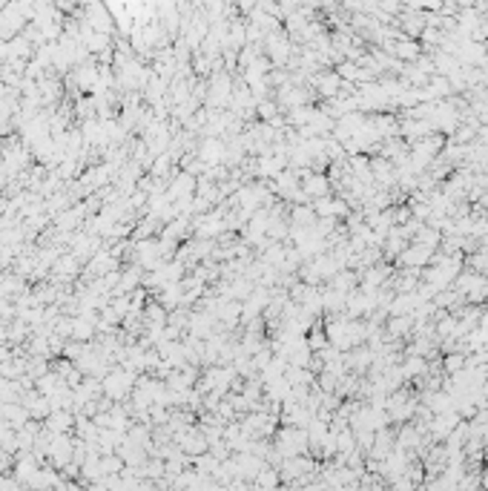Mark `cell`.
Listing matches in <instances>:
<instances>
[{"mask_svg": "<svg viewBox=\"0 0 488 491\" xmlns=\"http://www.w3.org/2000/svg\"><path fill=\"white\" fill-rule=\"evenodd\" d=\"M431 256H434V250H428V248H422V244H414L411 241L408 248H405V253L396 259V262H400L405 270H425V267L431 264Z\"/></svg>", "mask_w": 488, "mask_h": 491, "instance_id": "cell-1", "label": "cell"}, {"mask_svg": "<svg viewBox=\"0 0 488 491\" xmlns=\"http://www.w3.org/2000/svg\"><path fill=\"white\" fill-rule=\"evenodd\" d=\"M466 365H468V356L466 354H448L445 359H442V368H445V377H454V374H460V371H466Z\"/></svg>", "mask_w": 488, "mask_h": 491, "instance_id": "cell-2", "label": "cell"}]
</instances>
